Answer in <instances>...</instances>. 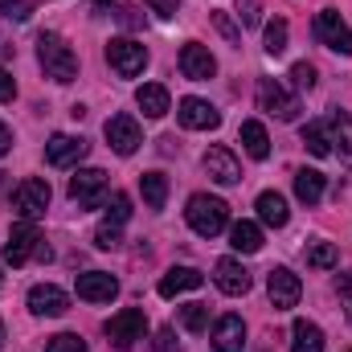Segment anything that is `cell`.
<instances>
[{"label": "cell", "instance_id": "1", "mask_svg": "<svg viewBox=\"0 0 352 352\" xmlns=\"http://www.w3.org/2000/svg\"><path fill=\"white\" fill-rule=\"evenodd\" d=\"M37 58H41V66H45V78H54V82H62V87L78 78V54L66 45L62 33H41V37H37Z\"/></svg>", "mask_w": 352, "mask_h": 352}, {"label": "cell", "instance_id": "2", "mask_svg": "<svg viewBox=\"0 0 352 352\" xmlns=\"http://www.w3.org/2000/svg\"><path fill=\"white\" fill-rule=\"evenodd\" d=\"M184 217H188L192 234H201V238H217V234L226 230V221H230V205H226L221 197L197 192V197H188V209H184Z\"/></svg>", "mask_w": 352, "mask_h": 352}, {"label": "cell", "instance_id": "3", "mask_svg": "<svg viewBox=\"0 0 352 352\" xmlns=\"http://www.w3.org/2000/svg\"><path fill=\"white\" fill-rule=\"evenodd\" d=\"M29 258H50V246L41 242L37 226L33 221H16L8 242H4V263L8 266H25Z\"/></svg>", "mask_w": 352, "mask_h": 352}, {"label": "cell", "instance_id": "4", "mask_svg": "<svg viewBox=\"0 0 352 352\" xmlns=\"http://www.w3.org/2000/svg\"><path fill=\"white\" fill-rule=\"evenodd\" d=\"M50 184L45 180H37V176H29V180H21L16 188H12V209H16V217L21 221H37L45 209H50Z\"/></svg>", "mask_w": 352, "mask_h": 352}, {"label": "cell", "instance_id": "5", "mask_svg": "<svg viewBox=\"0 0 352 352\" xmlns=\"http://www.w3.org/2000/svg\"><path fill=\"white\" fill-rule=\"evenodd\" d=\"M311 29H316L320 45H328L332 54H340V58H349V54H352V29L344 25V16H340L336 8H320Z\"/></svg>", "mask_w": 352, "mask_h": 352}, {"label": "cell", "instance_id": "6", "mask_svg": "<svg viewBox=\"0 0 352 352\" xmlns=\"http://www.w3.org/2000/svg\"><path fill=\"white\" fill-rule=\"evenodd\" d=\"M107 62H111V70H115L119 78H135V74H144V66H148V50H144L140 41H131V37H115V41L107 45Z\"/></svg>", "mask_w": 352, "mask_h": 352}, {"label": "cell", "instance_id": "7", "mask_svg": "<svg viewBox=\"0 0 352 352\" xmlns=\"http://www.w3.org/2000/svg\"><path fill=\"white\" fill-rule=\"evenodd\" d=\"M70 197L82 209H98L107 201V173L102 168H78L70 176Z\"/></svg>", "mask_w": 352, "mask_h": 352}, {"label": "cell", "instance_id": "8", "mask_svg": "<svg viewBox=\"0 0 352 352\" xmlns=\"http://www.w3.org/2000/svg\"><path fill=\"white\" fill-rule=\"evenodd\" d=\"M266 295H270L274 311H291V307L299 303V295H303V283H299V274H295V270L274 266V270L266 274Z\"/></svg>", "mask_w": 352, "mask_h": 352}, {"label": "cell", "instance_id": "9", "mask_svg": "<svg viewBox=\"0 0 352 352\" xmlns=\"http://www.w3.org/2000/svg\"><path fill=\"white\" fill-rule=\"evenodd\" d=\"M107 336H111L119 349H131L135 340H144V336H148V316H144L140 307H123L119 316H111V320H107Z\"/></svg>", "mask_w": 352, "mask_h": 352}, {"label": "cell", "instance_id": "10", "mask_svg": "<svg viewBox=\"0 0 352 352\" xmlns=\"http://www.w3.org/2000/svg\"><path fill=\"white\" fill-rule=\"evenodd\" d=\"M258 107H263L266 115L283 119V123H291V119L299 115V98L283 87V82H274V78H263V82H258Z\"/></svg>", "mask_w": 352, "mask_h": 352}, {"label": "cell", "instance_id": "11", "mask_svg": "<svg viewBox=\"0 0 352 352\" xmlns=\"http://www.w3.org/2000/svg\"><path fill=\"white\" fill-rule=\"evenodd\" d=\"M102 131H107V144H111L119 156H131V152L144 144V131H140V123H135L131 115H111Z\"/></svg>", "mask_w": 352, "mask_h": 352}, {"label": "cell", "instance_id": "12", "mask_svg": "<svg viewBox=\"0 0 352 352\" xmlns=\"http://www.w3.org/2000/svg\"><path fill=\"white\" fill-rule=\"evenodd\" d=\"M74 291H78V299H87V303H111V299L119 295V278L107 274V270H87V274H78Z\"/></svg>", "mask_w": 352, "mask_h": 352}, {"label": "cell", "instance_id": "13", "mask_svg": "<svg viewBox=\"0 0 352 352\" xmlns=\"http://www.w3.org/2000/svg\"><path fill=\"white\" fill-rule=\"evenodd\" d=\"M82 156H87V140H82V135L58 131V135H50V144H45V160H50L54 168H70V164H78Z\"/></svg>", "mask_w": 352, "mask_h": 352}, {"label": "cell", "instance_id": "14", "mask_svg": "<svg viewBox=\"0 0 352 352\" xmlns=\"http://www.w3.org/2000/svg\"><path fill=\"white\" fill-rule=\"evenodd\" d=\"M176 115H180V123L188 131H213L221 123V111L213 102H205V98H180V111Z\"/></svg>", "mask_w": 352, "mask_h": 352}, {"label": "cell", "instance_id": "15", "mask_svg": "<svg viewBox=\"0 0 352 352\" xmlns=\"http://www.w3.org/2000/svg\"><path fill=\"white\" fill-rule=\"evenodd\" d=\"M29 311L33 316H66L70 311V295L54 283H37L29 291Z\"/></svg>", "mask_w": 352, "mask_h": 352}, {"label": "cell", "instance_id": "16", "mask_svg": "<svg viewBox=\"0 0 352 352\" xmlns=\"http://www.w3.org/2000/svg\"><path fill=\"white\" fill-rule=\"evenodd\" d=\"M180 70H184V78H192V82H209V78L217 74V62H213V54H209L205 45L188 41V45L180 50Z\"/></svg>", "mask_w": 352, "mask_h": 352}, {"label": "cell", "instance_id": "17", "mask_svg": "<svg viewBox=\"0 0 352 352\" xmlns=\"http://www.w3.org/2000/svg\"><path fill=\"white\" fill-rule=\"evenodd\" d=\"M213 283H217V291L221 295H246L250 291V270L238 263V258H221V263L213 266Z\"/></svg>", "mask_w": 352, "mask_h": 352}, {"label": "cell", "instance_id": "18", "mask_svg": "<svg viewBox=\"0 0 352 352\" xmlns=\"http://www.w3.org/2000/svg\"><path fill=\"white\" fill-rule=\"evenodd\" d=\"M201 164H205V173L213 176L217 184H238L242 180V164H238V156L230 148H209Z\"/></svg>", "mask_w": 352, "mask_h": 352}, {"label": "cell", "instance_id": "19", "mask_svg": "<svg viewBox=\"0 0 352 352\" xmlns=\"http://www.w3.org/2000/svg\"><path fill=\"white\" fill-rule=\"evenodd\" d=\"M213 349L217 352H242L246 349V324L242 316H221L213 328Z\"/></svg>", "mask_w": 352, "mask_h": 352}, {"label": "cell", "instance_id": "20", "mask_svg": "<svg viewBox=\"0 0 352 352\" xmlns=\"http://www.w3.org/2000/svg\"><path fill=\"white\" fill-rule=\"evenodd\" d=\"M205 283V274L197 270V266H173L164 278H160V295L164 299H176V295H184V291H197Z\"/></svg>", "mask_w": 352, "mask_h": 352}, {"label": "cell", "instance_id": "21", "mask_svg": "<svg viewBox=\"0 0 352 352\" xmlns=\"http://www.w3.org/2000/svg\"><path fill=\"white\" fill-rule=\"evenodd\" d=\"M324 188H328L324 173H316V168H299V173H295V197H299L303 205H320V201H324Z\"/></svg>", "mask_w": 352, "mask_h": 352}, {"label": "cell", "instance_id": "22", "mask_svg": "<svg viewBox=\"0 0 352 352\" xmlns=\"http://www.w3.org/2000/svg\"><path fill=\"white\" fill-rule=\"evenodd\" d=\"M328 131H332V152L340 156V164H349L352 168V115H344V111H336L332 115V123H328Z\"/></svg>", "mask_w": 352, "mask_h": 352}, {"label": "cell", "instance_id": "23", "mask_svg": "<svg viewBox=\"0 0 352 352\" xmlns=\"http://www.w3.org/2000/svg\"><path fill=\"white\" fill-rule=\"evenodd\" d=\"M135 102H140V111H144L148 119L168 115V90L160 87V82H144V87L135 90Z\"/></svg>", "mask_w": 352, "mask_h": 352}, {"label": "cell", "instance_id": "24", "mask_svg": "<svg viewBox=\"0 0 352 352\" xmlns=\"http://www.w3.org/2000/svg\"><path fill=\"white\" fill-rule=\"evenodd\" d=\"M254 209H258V217H263L266 226H274V230H283L291 221V209H287V197L283 192H263Z\"/></svg>", "mask_w": 352, "mask_h": 352}, {"label": "cell", "instance_id": "25", "mask_svg": "<svg viewBox=\"0 0 352 352\" xmlns=\"http://www.w3.org/2000/svg\"><path fill=\"white\" fill-rule=\"evenodd\" d=\"M291 352H324V332L311 320H295L291 328Z\"/></svg>", "mask_w": 352, "mask_h": 352}, {"label": "cell", "instance_id": "26", "mask_svg": "<svg viewBox=\"0 0 352 352\" xmlns=\"http://www.w3.org/2000/svg\"><path fill=\"white\" fill-rule=\"evenodd\" d=\"M238 135H242V148H246L254 160H266V156H270V135H266V127L258 119H246Z\"/></svg>", "mask_w": 352, "mask_h": 352}, {"label": "cell", "instance_id": "27", "mask_svg": "<svg viewBox=\"0 0 352 352\" xmlns=\"http://www.w3.org/2000/svg\"><path fill=\"white\" fill-rule=\"evenodd\" d=\"M230 246L242 250V254H258V250H263V230H258L254 221H238V226L230 230Z\"/></svg>", "mask_w": 352, "mask_h": 352}, {"label": "cell", "instance_id": "28", "mask_svg": "<svg viewBox=\"0 0 352 352\" xmlns=\"http://www.w3.org/2000/svg\"><path fill=\"white\" fill-rule=\"evenodd\" d=\"M140 192H144L148 209H164V201H168V176L164 173H144L140 176Z\"/></svg>", "mask_w": 352, "mask_h": 352}, {"label": "cell", "instance_id": "29", "mask_svg": "<svg viewBox=\"0 0 352 352\" xmlns=\"http://www.w3.org/2000/svg\"><path fill=\"white\" fill-rule=\"evenodd\" d=\"M303 148H307L311 156H328V152H332V131H328V123H307V127H303Z\"/></svg>", "mask_w": 352, "mask_h": 352}, {"label": "cell", "instance_id": "30", "mask_svg": "<svg viewBox=\"0 0 352 352\" xmlns=\"http://www.w3.org/2000/svg\"><path fill=\"white\" fill-rule=\"evenodd\" d=\"M340 263V250L332 242H307V266L311 270H332Z\"/></svg>", "mask_w": 352, "mask_h": 352}, {"label": "cell", "instance_id": "31", "mask_svg": "<svg viewBox=\"0 0 352 352\" xmlns=\"http://www.w3.org/2000/svg\"><path fill=\"white\" fill-rule=\"evenodd\" d=\"M176 316H180L184 332H205L209 328V307L205 303H184V307H176Z\"/></svg>", "mask_w": 352, "mask_h": 352}, {"label": "cell", "instance_id": "32", "mask_svg": "<svg viewBox=\"0 0 352 352\" xmlns=\"http://www.w3.org/2000/svg\"><path fill=\"white\" fill-rule=\"evenodd\" d=\"M283 50H287V21L274 16V21H266V54L278 58Z\"/></svg>", "mask_w": 352, "mask_h": 352}, {"label": "cell", "instance_id": "33", "mask_svg": "<svg viewBox=\"0 0 352 352\" xmlns=\"http://www.w3.org/2000/svg\"><path fill=\"white\" fill-rule=\"evenodd\" d=\"M131 217V197L127 192H111V201H107V221L111 226H123Z\"/></svg>", "mask_w": 352, "mask_h": 352}, {"label": "cell", "instance_id": "34", "mask_svg": "<svg viewBox=\"0 0 352 352\" xmlns=\"http://www.w3.org/2000/svg\"><path fill=\"white\" fill-rule=\"evenodd\" d=\"M45 352H87V344H82V336H74V332H58V336L45 340Z\"/></svg>", "mask_w": 352, "mask_h": 352}, {"label": "cell", "instance_id": "35", "mask_svg": "<svg viewBox=\"0 0 352 352\" xmlns=\"http://www.w3.org/2000/svg\"><path fill=\"white\" fill-rule=\"evenodd\" d=\"M238 16H242L246 29L263 25V0H238Z\"/></svg>", "mask_w": 352, "mask_h": 352}, {"label": "cell", "instance_id": "36", "mask_svg": "<svg viewBox=\"0 0 352 352\" xmlns=\"http://www.w3.org/2000/svg\"><path fill=\"white\" fill-rule=\"evenodd\" d=\"M291 82L299 90H311L316 87V66H311V62H295V66H291Z\"/></svg>", "mask_w": 352, "mask_h": 352}, {"label": "cell", "instance_id": "37", "mask_svg": "<svg viewBox=\"0 0 352 352\" xmlns=\"http://www.w3.org/2000/svg\"><path fill=\"white\" fill-rule=\"evenodd\" d=\"M213 25H217V33H221L226 41H242V29L230 21V12H213Z\"/></svg>", "mask_w": 352, "mask_h": 352}, {"label": "cell", "instance_id": "38", "mask_svg": "<svg viewBox=\"0 0 352 352\" xmlns=\"http://www.w3.org/2000/svg\"><path fill=\"white\" fill-rule=\"evenodd\" d=\"M94 246H98V250L119 246V226H111V221H107V226H98V230H94Z\"/></svg>", "mask_w": 352, "mask_h": 352}, {"label": "cell", "instance_id": "39", "mask_svg": "<svg viewBox=\"0 0 352 352\" xmlns=\"http://www.w3.org/2000/svg\"><path fill=\"white\" fill-rule=\"evenodd\" d=\"M0 12L12 16V21H25L33 12V0H0Z\"/></svg>", "mask_w": 352, "mask_h": 352}, {"label": "cell", "instance_id": "40", "mask_svg": "<svg viewBox=\"0 0 352 352\" xmlns=\"http://www.w3.org/2000/svg\"><path fill=\"white\" fill-rule=\"evenodd\" d=\"M336 295H340V303H344V316H349V324H352V274H340V283H336Z\"/></svg>", "mask_w": 352, "mask_h": 352}, {"label": "cell", "instance_id": "41", "mask_svg": "<svg viewBox=\"0 0 352 352\" xmlns=\"http://www.w3.org/2000/svg\"><path fill=\"white\" fill-rule=\"evenodd\" d=\"M156 352H176V332L173 328H160V332H156Z\"/></svg>", "mask_w": 352, "mask_h": 352}, {"label": "cell", "instance_id": "42", "mask_svg": "<svg viewBox=\"0 0 352 352\" xmlns=\"http://www.w3.org/2000/svg\"><path fill=\"white\" fill-rule=\"evenodd\" d=\"M12 98H16V82L8 70H0V102H12Z\"/></svg>", "mask_w": 352, "mask_h": 352}, {"label": "cell", "instance_id": "43", "mask_svg": "<svg viewBox=\"0 0 352 352\" xmlns=\"http://www.w3.org/2000/svg\"><path fill=\"white\" fill-rule=\"evenodd\" d=\"M152 4V12H160V16H176V8H180V0H148Z\"/></svg>", "mask_w": 352, "mask_h": 352}, {"label": "cell", "instance_id": "44", "mask_svg": "<svg viewBox=\"0 0 352 352\" xmlns=\"http://www.w3.org/2000/svg\"><path fill=\"white\" fill-rule=\"evenodd\" d=\"M8 148H12V131L0 123V156H8Z\"/></svg>", "mask_w": 352, "mask_h": 352}, {"label": "cell", "instance_id": "45", "mask_svg": "<svg viewBox=\"0 0 352 352\" xmlns=\"http://www.w3.org/2000/svg\"><path fill=\"white\" fill-rule=\"evenodd\" d=\"M94 4H111V0H94Z\"/></svg>", "mask_w": 352, "mask_h": 352}]
</instances>
